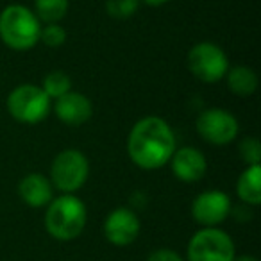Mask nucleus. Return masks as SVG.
Listing matches in <instances>:
<instances>
[{"label": "nucleus", "instance_id": "nucleus-8", "mask_svg": "<svg viewBox=\"0 0 261 261\" xmlns=\"http://www.w3.org/2000/svg\"><path fill=\"white\" fill-rule=\"evenodd\" d=\"M197 133L199 136L215 147H225L236 140L240 133V123L231 111L222 108L204 109L197 116Z\"/></svg>", "mask_w": 261, "mask_h": 261}, {"label": "nucleus", "instance_id": "nucleus-7", "mask_svg": "<svg viewBox=\"0 0 261 261\" xmlns=\"http://www.w3.org/2000/svg\"><path fill=\"white\" fill-rule=\"evenodd\" d=\"M186 63H188V70L192 72V75L207 84L222 81L227 70L231 68L227 54L213 41H200L193 45L188 52Z\"/></svg>", "mask_w": 261, "mask_h": 261}, {"label": "nucleus", "instance_id": "nucleus-6", "mask_svg": "<svg viewBox=\"0 0 261 261\" xmlns=\"http://www.w3.org/2000/svg\"><path fill=\"white\" fill-rule=\"evenodd\" d=\"M232 238L218 227H202L190 238L186 261H234Z\"/></svg>", "mask_w": 261, "mask_h": 261}, {"label": "nucleus", "instance_id": "nucleus-16", "mask_svg": "<svg viewBox=\"0 0 261 261\" xmlns=\"http://www.w3.org/2000/svg\"><path fill=\"white\" fill-rule=\"evenodd\" d=\"M68 8V0H36L34 15L41 23H59L66 16Z\"/></svg>", "mask_w": 261, "mask_h": 261}, {"label": "nucleus", "instance_id": "nucleus-19", "mask_svg": "<svg viewBox=\"0 0 261 261\" xmlns=\"http://www.w3.org/2000/svg\"><path fill=\"white\" fill-rule=\"evenodd\" d=\"M66 31L61 23H45L41 25L40 33V41H43L47 47L50 48H59L66 43Z\"/></svg>", "mask_w": 261, "mask_h": 261}, {"label": "nucleus", "instance_id": "nucleus-12", "mask_svg": "<svg viewBox=\"0 0 261 261\" xmlns=\"http://www.w3.org/2000/svg\"><path fill=\"white\" fill-rule=\"evenodd\" d=\"M54 113L63 123L70 127H79L90 122L93 115V104L84 93L79 91H68L63 97L54 100Z\"/></svg>", "mask_w": 261, "mask_h": 261}, {"label": "nucleus", "instance_id": "nucleus-3", "mask_svg": "<svg viewBox=\"0 0 261 261\" xmlns=\"http://www.w3.org/2000/svg\"><path fill=\"white\" fill-rule=\"evenodd\" d=\"M43 23L33 9L22 4H11L0 11V40L16 52L31 50L40 41Z\"/></svg>", "mask_w": 261, "mask_h": 261}, {"label": "nucleus", "instance_id": "nucleus-5", "mask_svg": "<svg viewBox=\"0 0 261 261\" xmlns=\"http://www.w3.org/2000/svg\"><path fill=\"white\" fill-rule=\"evenodd\" d=\"M90 177V161L81 150L65 149L52 160L50 182L61 193H77Z\"/></svg>", "mask_w": 261, "mask_h": 261}, {"label": "nucleus", "instance_id": "nucleus-11", "mask_svg": "<svg viewBox=\"0 0 261 261\" xmlns=\"http://www.w3.org/2000/svg\"><path fill=\"white\" fill-rule=\"evenodd\" d=\"M168 165L172 168V174L182 182H197L207 172L206 156L195 147H179V149H175Z\"/></svg>", "mask_w": 261, "mask_h": 261}, {"label": "nucleus", "instance_id": "nucleus-4", "mask_svg": "<svg viewBox=\"0 0 261 261\" xmlns=\"http://www.w3.org/2000/svg\"><path fill=\"white\" fill-rule=\"evenodd\" d=\"M52 109V100L45 95L41 86L20 84L8 95V111L13 120L25 125L43 122Z\"/></svg>", "mask_w": 261, "mask_h": 261}, {"label": "nucleus", "instance_id": "nucleus-13", "mask_svg": "<svg viewBox=\"0 0 261 261\" xmlns=\"http://www.w3.org/2000/svg\"><path fill=\"white\" fill-rule=\"evenodd\" d=\"M54 186H52L50 179L47 175L40 174V172H31V174L23 175L22 181L18 182V195L20 199L25 202V206L40 210V207H47L54 197Z\"/></svg>", "mask_w": 261, "mask_h": 261}, {"label": "nucleus", "instance_id": "nucleus-18", "mask_svg": "<svg viewBox=\"0 0 261 261\" xmlns=\"http://www.w3.org/2000/svg\"><path fill=\"white\" fill-rule=\"evenodd\" d=\"M140 0H106V13L113 20H129L136 15Z\"/></svg>", "mask_w": 261, "mask_h": 261}, {"label": "nucleus", "instance_id": "nucleus-2", "mask_svg": "<svg viewBox=\"0 0 261 261\" xmlns=\"http://www.w3.org/2000/svg\"><path fill=\"white\" fill-rule=\"evenodd\" d=\"M88 222L86 204L75 193H61L52 199L45 211L47 232L59 242H72L83 234Z\"/></svg>", "mask_w": 261, "mask_h": 261}, {"label": "nucleus", "instance_id": "nucleus-10", "mask_svg": "<svg viewBox=\"0 0 261 261\" xmlns=\"http://www.w3.org/2000/svg\"><path fill=\"white\" fill-rule=\"evenodd\" d=\"M142 231L138 215L129 207H116L106 217L102 232L104 238L115 247H127L135 243Z\"/></svg>", "mask_w": 261, "mask_h": 261}, {"label": "nucleus", "instance_id": "nucleus-14", "mask_svg": "<svg viewBox=\"0 0 261 261\" xmlns=\"http://www.w3.org/2000/svg\"><path fill=\"white\" fill-rule=\"evenodd\" d=\"M236 195L245 206L261 204V165H250L240 174L236 182Z\"/></svg>", "mask_w": 261, "mask_h": 261}, {"label": "nucleus", "instance_id": "nucleus-9", "mask_svg": "<svg viewBox=\"0 0 261 261\" xmlns=\"http://www.w3.org/2000/svg\"><path fill=\"white\" fill-rule=\"evenodd\" d=\"M192 217L200 227H218L232 211L231 197L220 190H207L193 199Z\"/></svg>", "mask_w": 261, "mask_h": 261}, {"label": "nucleus", "instance_id": "nucleus-23", "mask_svg": "<svg viewBox=\"0 0 261 261\" xmlns=\"http://www.w3.org/2000/svg\"><path fill=\"white\" fill-rule=\"evenodd\" d=\"M234 261H259L256 256H252V254H242V256H236Z\"/></svg>", "mask_w": 261, "mask_h": 261}, {"label": "nucleus", "instance_id": "nucleus-15", "mask_svg": "<svg viewBox=\"0 0 261 261\" xmlns=\"http://www.w3.org/2000/svg\"><path fill=\"white\" fill-rule=\"evenodd\" d=\"M224 79L227 83L229 91L238 95V97H250V95L256 93L257 86H259L257 73L250 66L245 65H238L229 68Z\"/></svg>", "mask_w": 261, "mask_h": 261}, {"label": "nucleus", "instance_id": "nucleus-21", "mask_svg": "<svg viewBox=\"0 0 261 261\" xmlns=\"http://www.w3.org/2000/svg\"><path fill=\"white\" fill-rule=\"evenodd\" d=\"M147 261H186V259L172 249H158L154 252H150Z\"/></svg>", "mask_w": 261, "mask_h": 261}, {"label": "nucleus", "instance_id": "nucleus-1", "mask_svg": "<svg viewBox=\"0 0 261 261\" xmlns=\"http://www.w3.org/2000/svg\"><path fill=\"white\" fill-rule=\"evenodd\" d=\"M175 133L161 116H143L133 125L127 136V156L138 168L158 170L170 161L177 149Z\"/></svg>", "mask_w": 261, "mask_h": 261}, {"label": "nucleus", "instance_id": "nucleus-22", "mask_svg": "<svg viewBox=\"0 0 261 261\" xmlns=\"http://www.w3.org/2000/svg\"><path fill=\"white\" fill-rule=\"evenodd\" d=\"M140 2L150 6V8H161V6H165L167 2H170V0H140Z\"/></svg>", "mask_w": 261, "mask_h": 261}, {"label": "nucleus", "instance_id": "nucleus-20", "mask_svg": "<svg viewBox=\"0 0 261 261\" xmlns=\"http://www.w3.org/2000/svg\"><path fill=\"white\" fill-rule=\"evenodd\" d=\"M238 154L242 161L250 167V165H259L261 163V142L254 136L243 138L238 145Z\"/></svg>", "mask_w": 261, "mask_h": 261}, {"label": "nucleus", "instance_id": "nucleus-17", "mask_svg": "<svg viewBox=\"0 0 261 261\" xmlns=\"http://www.w3.org/2000/svg\"><path fill=\"white\" fill-rule=\"evenodd\" d=\"M41 90L45 91L50 100L63 97L68 91H72V79L66 72L63 70H52L47 75L43 77V83H41Z\"/></svg>", "mask_w": 261, "mask_h": 261}]
</instances>
